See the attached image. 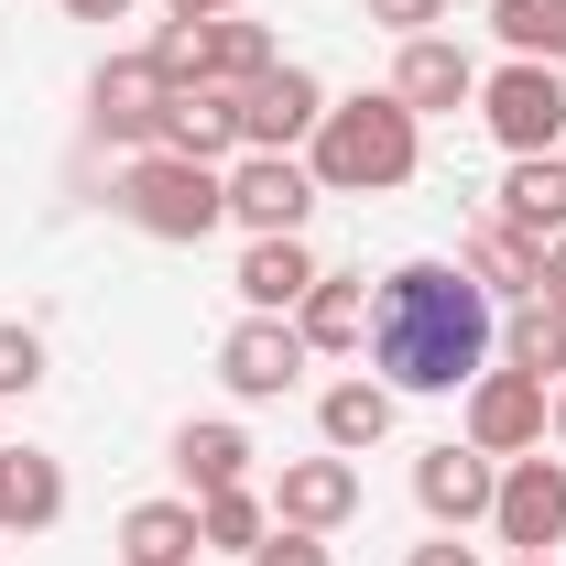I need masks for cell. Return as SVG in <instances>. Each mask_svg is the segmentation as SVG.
I'll return each mask as SVG.
<instances>
[{
  "label": "cell",
  "instance_id": "cell-19",
  "mask_svg": "<svg viewBox=\"0 0 566 566\" xmlns=\"http://www.w3.org/2000/svg\"><path fill=\"white\" fill-rule=\"evenodd\" d=\"M294 338H305L316 359H349L359 338H370V283L359 273H316L305 305H294Z\"/></svg>",
  "mask_w": 566,
  "mask_h": 566
},
{
  "label": "cell",
  "instance_id": "cell-4",
  "mask_svg": "<svg viewBox=\"0 0 566 566\" xmlns=\"http://www.w3.org/2000/svg\"><path fill=\"white\" fill-rule=\"evenodd\" d=\"M480 120H491L501 153H566V66L501 55V66L480 76Z\"/></svg>",
  "mask_w": 566,
  "mask_h": 566
},
{
  "label": "cell",
  "instance_id": "cell-22",
  "mask_svg": "<svg viewBox=\"0 0 566 566\" xmlns=\"http://www.w3.org/2000/svg\"><path fill=\"white\" fill-rule=\"evenodd\" d=\"M55 523H66V458L11 447V480H0V534H55Z\"/></svg>",
  "mask_w": 566,
  "mask_h": 566
},
{
  "label": "cell",
  "instance_id": "cell-14",
  "mask_svg": "<svg viewBox=\"0 0 566 566\" xmlns=\"http://www.w3.org/2000/svg\"><path fill=\"white\" fill-rule=\"evenodd\" d=\"M153 153H186V164H218V175H229V164H240V87H208V76H197V87H175V98H164V142H153Z\"/></svg>",
  "mask_w": 566,
  "mask_h": 566
},
{
  "label": "cell",
  "instance_id": "cell-5",
  "mask_svg": "<svg viewBox=\"0 0 566 566\" xmlns=\"http://www.w3.org/2000/svg\"><path fill=\"white\" fill-rule=\"evenodd\" d=\"M316 175H305V153H240L229 164V229H251V240H294L305 218H316Z\"/></svg>",
  "mask_w": 566,
  "mask_h": 566
},
{
  "label": "cell",
  "instance_id": "cell-17",
  "mask_svg": "<svg viewBox=\"0 0 566 566\" xmlns=\"http://www.w3.org/2000/svg\"><path fill=\"white\" fill-rule=\"evenodd\" d=\"M392 415H403V392H392V381H370V370H349V381H327V392H316V436H327L338 458H370V447L392 436Z\"/></svg>",
  "mask_w": 566,
  "mask_h": 566
},
{
  "label": "cell",
  "instance_id": "cell-6",
  "mask_svg": "<svg viewBox=\"0 0 566 566\" xmlns=\"http://www.w3.org/2000/svg\"><path fill=\"white\" fill-rule=\"evenodd\" d=\"M458 424H469L480 458H534V447H545V381L512 370V359H491V370L458 392Z\"/></svg>",
  "mask_w": 566,
  "mask_h": 566
},
{
  "label": "cell",
  "instance_id": "cell-10",
  "mask_svg": "<svg viewBox=\"0 0 566 566\" xmlns=\"http://www.w3.org/2000/svg\"><path fill=\"white\" fill-rule=\"evenodd\" d=\"M164 76H153V55H109V66L87 76V132L120 142V153H153L164 142Z\"/></svg>",
  "mask_w": 566,
  "mask_h": 566
},
{
  "label": "cell",
  "instance_id": "cell-33",
  "mask_svg": "<svg viewBox=\"0 0 566 566\" xmlns=\"http://www.w3.org/2000/svg\"><path fill=\"white\" fill-rule=\"evenodd\" d=\"M66 22H132V0H66Z\"/></svg>",
  "mask_w": 566,
  "mask_h": 566
},
{
  "label": "cell",
  "instance_id": "cell-26",
  "mask_svg": "<svg viewBox=\"0 0 566 566\" xmlns=\"http://www.w3.org/2000/svg\"><path fill=\"white\" fill-rule=\"evenodd\" d=\"M197 534H208L218 556H251V545L273 534V501L251 491V480H240V491H208V501H197Z\"/></svg>",
  "mask_w": 566,
  "mask_h": 566
},
{
  "label": "cell",
  "instance_id": "cell-8",
  "mask_svg": "<svg viewBox=\"0 0 566 566\" xmlns=\"http://www.w3.org/2000/svg\"><path fill=\"white\" fill-rule=\"evenodd\" d=\"M316 120H327V76L294 66V55H283L273 76H251V87H240V153H305Z\"/></svg>",
  "mask_w": 566,
  "mask_h": 566
},
{
  "label": "cell",
  "instance_id": "cell-16",
  "mask_svg": "<svg viewBox=\"0 0 566 566\" xmlns=\"http://www.w3.org/2000/svg\"><path fill=\"white\" fill-rule=\"evenodd\" d=\"M491 218L501 229H523L534 251L566 229V153H512L501 164V186H491Z\"/></svg>",
  "mask_w": 566,
  "mask_h": 566
},
{
  "label": "cell",
  "instance_id": "cell-12",
  "mask_svg": "<svg viewBox=\"0 0 566 566\" xmlns=\"http://www.w3.org/2000/svg\"><path fill=\"white\" fill-rule=\"evenodd\" d=\"M392 98H403L415 120H447V109H480V55H469L458 33H415V44L392 55Z\"/></svg>",
  "mask_w": 566,
  "mask_h": 566
},
{
  "label": "cell",
  "instance_id": "cell-20",
  "mask_svg": "<svg viewBox=\"0 0 566 566\" xmlns=\"http://www.w3.org/2000/svg\"><path fill=\"white\" fill-rule=\"evenodd\" d=\"M316 273H327V262H316V251H305V229H294V240H251L229 283H240V305H251V316H294Z\"/></svg>",
  "mask_w": 566,
  "mask_h": 566
},
{
  "label": "cell",
  "instance_id": "cell-27",
  "mask_svg": "<svg viewBox=\"0 0 566 566\" xmlns=\"http://www.w3.org/2000/svg\"><path fill=\"white\" fill-rule=\"evenodd\" d=\"M22 392H44V338L22 316H0V403H22Z\"/></svg>",
  "mask_w": 566,
  "mask_h": 566
},
{
  "label": "cell",
  "instance_id": "cell-32",
  "mask_svg": "<svg viewBox=\"0 0 566 566\" xmlns=\"http://www.w3.org/2000/svg\"><path fill=\"white\" fill-rule=\"evenodd\" d=\"M545 305H556V316H566V229H556V240H545Z\"/></svg>",
  "mask_w": 566,
  "mask_h": 566
},
{
  "label": "cell",
  "instance_id": "cell-23",
  "mask_svg": "<svg viewBox=\"0 0 566 566\" xmlns=\"http://www.w3.org/2000/svg\"><path fill=\"white\" fill-rule=\"evenodd\" d=\"M273 66H283V44L262 22H240V11L197 22V76H208V87H251V76H273Z\"/></svg>",
  "mask_w": 566,
  "mask_h": 566
},
{
  "label": "cell",
  "instance_id": "cell-28",
  "mask_svg": "<svg viewBox=\"0 0 566 566\" xmlns=\"http://www.w3.org/2000/svg\"><path fill=\"white\" fill-rule=\"evenodd\" d=\"M240 566H338V556H327V534H294V523H273V534H262Z\"/></svg>",
  "mask_w": 566,
  "mask_h": 566
},
{
  "label": "cell",
  "instance_id": "cell-11",
  "mask_svg": "<svg viewBox=\"0 0 566 566\" xmlns=\"http://www.w3.org/2000/svg\"><path fill=\"white\" fill-rule=\"evenodd\" d=\"M491 491H501V458H480L469 436H447V447H424V458H415V501H424L436 534L491 523Z\"/></svg>",
  "mask_w": 566,
  "mask_h": 566
},
{
  "label": "cell",
  "instance_id": "cell-37",
  "mask_svg": "<svg viewBox=\"0 0 566 566\" xmlns=\"http://www.w3.org/2000/svg\"><path fill=\"white\" fill-rule=\"evenodd\" d=\"M0 480H11V447H0Z\"/></svg>",
  "mask_w": 566,
  "mask_h": 566
},
{
  "label": "cell",
  "instance_id": "cell-36",
  "mask_svg": "<svg viewBox=\"0 0 566 566\" xmlns=\"http://www.w3.org/2000/svg\"><path fill=\"white\" fill-rule=\"evenodd\" d=\"M501 566H556V556H501Z\"/></svg>",
  "mask_w": 566,
  "mask_h": 566
},
{
  "label": "cell",
  "instance_id": "cell-30",
  "mask_svg": "<svg viewBox=\"0 0 566 566\" xmlns=\"http://www.w3.org/2000/svg\"><path fill=\"white\" fill-rule=\"evenodd\" d=\"M142 55H153V76H164V87H197V22H164Z\"/></svg>",
  "mask_w": 566,
  "mask_h": 566
},
{
  "label": "cell",
  "instance_id": "cell-31",
  "mask_svg": "<svg viewBox=\"0 0 566 566\" xmlns=\"http://www.w3.org/2000/svg\"><path fill=\"white\" fill-rule=\"evenodd\" d=\"M403 566H480V545H458V534H436V545H415Z\"/></svg>",
  "mask_w": 566,
  "mask_h": 566
},
{
  "label": "cell",
  "instance_id": "cell-2",
  "mask_svg": "<svg viewBox=\"0 0 566 566\" xmlns=\"http://www.w3.org/2000/svg\"><path fill=\"white\" fill-rule=\"evenodd\" d=\"M305 175L327 197H403L424 175V120L392 98V87H359V98H327V120L305 142Z\"/></svg>",
  "mask_w": 566,
  "mask_h": 566
},
{
  "label": "cell",
  "instance_id": "cell-9",
  "mask_svg": "<svg viewBox=\"0 0 566 566\" xmlns=\"http://www.w3.org/2000/svg\"><path fill=\"white\" fill-rule=\"evenodd\" d=\"M305 338H294V316H240L229 338H218V381L240 392V403H283L294 381H305Z\"/></svg>",
  "mask_w": 566,
  "mask_h": 566
},
{
  "label": "cell",
  "instance_id": "cell-24",
  "mask_svg": "<svg viewBox=\"0 0 566 566\" xmlns=\"http://www.w3.org/2000/svg\"><path fill=\"white\" fill-rule=\"evenodd\" d=\"M501 359H512V370H534L545 392L566 381V316L545 305V294H534V305H501Z\"/></svg>",
  "mask_w": 566,
  "mask_h": 566
},
{
  "label": "cell",
  "instance_id": "cell-1",
  "mask_svg": "<svg viewBox=\"0 0 566 566\" xmlns=\"http://www.w3.org/2000/svg\"><path fill=\"white\" fill-rule=\"evenodd\" d=\"M359 359L392 392H469L501 359V305L458 262H392V273L370 283V338H359Z\"/></svg>",
  "mask_w": 566,
  "mask_h": 566
},
{
  "label": "cell",
  "instance_id": "cell-15",
  "mask_svg": "<svg viewBox=\"0 0 566 566\" xmlns=\"http://www.w3.org/2000/svg\"><path fill=\"white\" fill-rule=\"evenodd\" d=\"M458 273L480 283L491 305H534V294H545V251H534L523 229H501V218H469V229H458Z\"/></svg>",
  "mask_w": 566,
  "mask_h": 566
},
{
  "label": "cell",
  "instance_id": "cell-21",
  "mask_svg": "<svg viewBox=\"0 0 566 566\" xmlns=\"http://www.w3.org/2000/svg\"><path fill=\"white\" fill-rule=\"evenodd\" d=\"M208 534H197V501H132L120 512V566H197Z\"/></svg>",
  "mask_w": 566,
  "mask_h": 566
},
{
  "label": "cell",
  "instance_id": "cell-3",
  "mask_svg": "<svg viewBox=\"0 0 566 566\" xmlns=\"http://www.w3.org/2000/svg\"><path fill=\"white\" fill-rule=\"evenodd\" d=\"M120 218L142 240H208V229H229V175L186 164V153H132L120 164Z\"/></svg>",
  "mask_w": 566,
  "mask_h": 566
},
{
  "label": "cell",
  "instance_id": "cell-34",
  "mask_svg": "<svg viewBox=\"0 0 566 566\" xmlns=\"http://www.w3.org/2000/svg\"><path fill=\"white\" fill-rule=\"evenodd\" d=\"M218 11H240V0H164V22H218Z\"/></svg>",
  "mask_w": 566,
  "mask_h": 566
},
{
  "label": "cell",
  "instance_id": "cell-18",
  "mask_svg": "<svg viewBox=\"0 0 566 566\" xmlns=\"http://www.w3.org/2000/svg\"><path fill=\"white\" fill-rule=\"evenodd\" d=\"M164 458H175L186 501H208V491H240V480H251V436H240L229 415H197V424H175V447H164Z\"/></svg>",
  "mask_w": 566,
  "mask_h": 566
},
{
  "label": "cell",
  "instance_id": "cell-13",
  "mask_svg": "<svg viewBox=\"0 0 566 566\" xmlns=\"http://www.w3.org/2000/svg\"><path fill=\"white\" fill-rule=\"evenodd\" d=\"M262 501H273V523H294V534H338L359 512V458H338V447L327 458H283Z\"/></svg>",
  "mask_w": 566,
  "mask_h": 566
},
{
  "label": "cell",
  "instance_id": "cell-25",
  "mask_svg": "<svg viewBox=\"0 0 566 566\" xmlns=\"http://www.w3.org/2000/svg\"><path fill=\"white\" fill-rule=\"evenodd\" d=\"M501 55H534V66H566V0H491Z\"/></svg>",
  "mask_w": 566,
  "mask_h": 566
},
{
  "label": "cell",
  "instance_id": "cell-29",
  "mask_svg": "<svg viewBox=\"0 0 566 566\" xmlns=\"http://www.w3.org/2000/svg\"><path fill=\"white\" fill-rule=\"evenodd\" d=\"M359 22H381L392 44H415V33H436V22H447V0H359Z\"/></svg>",
  "mask_w": 566,
  "mask_h": 566
},
{
  "label": "cell",
  "instance_id": "cell-7",
  "mask_svg": "<svg viewBox=\"0 0 566 566\" xmlns=\"http://www.w3.org/2000/svg\"><path fill=\"white\" fill-rule=\"evenodd\" d=\"M491 534L512 556H556L566 545V458H501V491H491Z\"/></svg>",
  "mask_w": 566,
  "mask_h": 566
},
{
  "label": "cell",
  "instance_id": "cell-35",
  "mask_svg": "<svg viewBox=\"0 0 566 566\" xmlns=\"http://www.w3.org/2000/svg\"><path fill=\"white\" fill-rule=\"evenodd\" d=\"M545 436H556V447H566V381H556V392H545Z\"/></svg>",
  "mask_w": 566,
  "mask_h": 566
}]
</instances>
